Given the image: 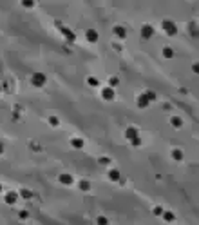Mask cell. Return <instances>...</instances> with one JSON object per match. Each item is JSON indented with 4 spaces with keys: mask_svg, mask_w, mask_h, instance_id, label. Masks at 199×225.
<instances>
[{
    "mask_svg": "<svg viewBox=\"0 0 199 225\" xmlns=\"http://www.w3.org/2000/svg\"><path fill=\"white\" fill-rule=\"evenodd\" d=\"M0 91H2V87H0Z\"/></svg>",
    "mask_w": 199,
    "mask_h": 225,
    "instance_id": "d6a6232c",
    "label": "cell"
},
{
    "mask_svg": "<svg viewBox=\"0 0 199 225\" xmlns=\"http://www.w3.org/2000/svg\"><path fill=\"white\" fill-rule=\"evenodd\" d=\"M49 124H51V125H58L60 122H58V118H55V116H51V118H49Z\"/></svg>",
    "mask_w": 199,
    "mask_h": 225,
    "instance_id": "484cf974",
    "label": "cell"
},
{
    "mask_svg": "<svg viewBox=\"0 0 199 225\" xmlns=\"http://www.w3.org/2000/svg\"><path fill=\"white\" fill-rule=\"evenodd\" d=\"M192 71H194L195 75H199V64H194V66H192Z\"/></svg>",
    "mask_w": 199,
    "mask_h": 225,
    "instance_id": "f546056e",
    "label": "cell"
},
{
    "mask_svg": "<svg viewBox=\"0 0 199 225\" xmlns=\"http://www.w3.org/2000/svg\"><path fill=\"white\" fill-rule=\"evenodd\" d=\"M161 27H163V29H165V33H167V35H170V36H174V35L177 33L176 24H174V22H170V20H163Z\"/></svg>",
    "mask_w": 199,
    "mask_h": 225,
    "instance_id": "6da1fadb",
    "label": "cell"
},
{
    "mask_svg": "<svg viewBox=\"0 0 199 225\" xmlns=\"http://www.w3.org/2000/svg\"><path fill=\"white\" fill-rule=\"evenodd\" d=\"M102 98L103 100H114V89L112 87H105L102 91Z\"/></svg>",
    "mask_w": 199,
    "mask_h": 225,
    "instance_id": "5b68a950",
    "label": "cell"
},
{
    "mask_svg": "<svg viewBox=\"0 0 199 225\" xmlns=\"http://www.w3.org/2000/svg\"><path fill=\"white\" fill-rule=\"evenodd\" d=\"M152 35H154V27H152V26H148V24H145V26L141 27V36H143L145 40H148V38H152Z\"/></svg>",
    "mask_w": 199,
    "mask_h": 225,
    "instance_id": "3957f363",
    "label": "cell"
},
{
    "mask_svg": "<svg viewBox=\"0 0 199 225\" xmlns=\"http://www.w3.org/2000/svg\"><path fill=\"white\" fill-rule=\"evenodd\" d=\"M145 94H147V98L150 100V102H154V100H156V94H154L152 91H148V93H145Z\"/></svg>",
    "mask_w": 199,
    "mask_h": 225,
    "instance_id": "603a6c76",
    "label": "cell"
},
{
    "mask_svg": "<svg viewBox=\"0 0 199 225\" xmlns=\"http://www.w3.org/2000/svg\"><path fill=\"white\" fill-rule=\"evenodd\" d=\"M62 33L65 35V38H67V42H74V40H76V36H74V33H73V31H69L67 27H62Z\"/></svg>",
    "mask_w": 199,
    "mask_h": 225,
    "instance_id": "9c48e42d",
    "label": "cell"
},
{
    "mask_svg": "<svg viewBox=\"0 0 199 225\" xmlns=\"http://www.w3.org/2000/svg\"><path fill=\"white\" fill-rule=\"evenodd\" d=\"M114 85H118V78H114V76H112V78H111V87L114 89Z\"/></svg>",
    "mask_w": 199,
    "mask_h": 225,
    "instance_id": "f1b7e54d",
    "label": "cell"
},
{
    "mask_svg": "<svg viewBox=\"0 0 199 225\" xmlns=\"http://www.w3.org/2000/svg\"><path fill=\"white\" fill-rule=\"evenodd\" d=\"M22 6H24V8H33V6H34V2H31V0H24Z\"/></svg>",
    "mask_w": 199,
    "mask_h": 225,
    "instance_id": "cb8c5ba5",
    "label": "cell"
},
{
    "mask_svg": "<svg viewBox=\"0 0 199 225\" xmlns=\"http://www.w3.org/2000/svg\"><path fill=\"white\" fill-rule=\"evenodd\" d=\"M87 84H89V85H92V87H96V85H98V80H96V78H92V76H91V78H89V80H87Z\"/></svg>",
    "mask_w": 199,
    "mask_h": 225,
    "instance_id": "44dd1931",
    "label": "cell"
},
{
    "mask_svg": "<svg viewBox=\"0 0 199 225\" xmlns=\"http://www.w3.org/2000/svg\"><path fill=\"white\" fill-rule=\"evenodd\" d=\"M163 56H165V58H172V56H174V49L172 47H165L163 49Z\"/></svg>",
    "mask_w": 199,
    "mask_h": 225,
    "instance_id": "9a60e30c",
    "label": "cell"
},
{
    "mask_svg": "<svg viewBox=\"0 0 199 225\" xmlns=\"http://www.w3.org/2000/svg\"><path fill=\"white\" fill-rule=\"evenodd\" d=\"M109 178H111L112 182H118V180H120V171H116V169L109 171Z\"/></svg>",
    "mask_w": 199,
    "mask_h": 225,
    "instance_id": "4fadbf2b",
    "label": "cell"
},
{
    "mask_svg": "<svg viewBox=\"0 0 199 225\" xmlns=\"http://www.w3.org/2000/svg\"><path fill=\"white\" fill-rule=\"evenodd\" d=\"M130 142H132V145H134V147L141 145V140H139V138H134V140H130Z\"/></svg>",
    "mask_w": 199,
    "mask_h": 225,
    "instance_id": "4316f807",
    "label": "cell"
},
{
    "mask_svg": "<svg viewBox=\"0 0 199 225\" xmlns=\"http://www.w3.org/2000/svg\"><path fill=\"white\" fill-rule=\"evenodd\" d=\"M109 162H111V160H109L107 156H102V158H100V163H103V165H105V163H109Z\"/></svg>",
    "mask_w": 199,
    "mask_h": 225,
    "instance_id": "83f0119b",
    "label": "cell"
},
{
    "mask_svg": "<svg viewBox=\"0 0 199 225\" xmlns=\"http://www.w3.org/2000/svg\"><path fill=\"white\" fill-rule=\"evenodd\" d=\"M20 196H22V198H25V200H29V198L33 196V193H31V191H27V189H22V191H20Z\"/></svg>",
    "mask_w": 199,
    "mask_h": 225,
    "instance_id": "e0dca14e",
    "label": "cell"
},
{
    "mask_svg": "<svg viewBox=\"0 0 199 225\" xmlns=\"http://www.w3.org/2000/svg\"><path fill=\"white\" fill-rule=\"evenodd\" d=\"M0 153H2V145H0Z\"/></svg>",
    "mask_w": 199,
    "mask_h": 225,
    "instance_id": "4dcf8cb0",
    "label": "cell"
},
{
    "mask_svg": "<svg viewBox=\"0 0 199 225\" xmlns=\"http://www.w3.org/2000/svg\"><path fill=\"white\" fill-rule=\"evenodd\" d=\"M60 183H64V185H71L73 183V176L71 174H60Z\"/></svg>",
    "mask_w": 199,
    "mask_h": 225,
    "instance_id": "30bf717a",
    "label": "cell"
},
{
    "mask_svg": "<svg viewBox=\"0 0 199 225\" xmlns=\"http://www.w3.org/2000/svg\"><path fill=\"white\" fill-rule=\"evenodd\" d=\"M163 212H165V211H163L161 207H154V214H156V216H163Z\"/></svg>",
    "mask_w": 199,
    "mask_h": 225,
    "instance_id": "7402d4cb",
    "label": "cell"
},
{
    "mask_svg": "<svg viewBox=\"0 0 199 225\" xmlns=\"http://www.w3.org/2000/svg\"><path fill=\"white\" fill-rule=\"evenodd\" d=\"M148 103H150V100L147 98V94H141V96L138 98V107H147Z\"/></svg>",
    "mask_w": 199,
    "mask_h": 225,
    "instance_id": "8fae6325",
    "label": "cell"
},
{
    "mask_svg": "<svg viewBox=\"0 0 199 225\" xmlns=\"http://www.w3.org/2000/svg\"><path fill=\"white\" fill-rule=\"evenodd\" d=\"M31 84H33L34 87H42V85L45 84V75H42V73H34V75L31 76Z\"/></svg>",
    "mask_w": 199,
    "mask_h": 225,
    "instance_id": "7a4b0ae2",
    "label": "cell"
},
{
    "mask_svg": "<svg viewBox=\"0 0 199 225\" xmlns=\"http://www.w3.org/2000/svg\"><path fill=\"white\" fill-rule=\"evenodd\" d=\"M85 38L91 42V44H94V42H98V38H100V35L94 31V29H89L87 33H85Z\"/></svg>",
    "mask_w": 199,
    "mask_h": 225,
    "instance_id": "277c9868",
    "label": "cell"
},
{
    "mask_svg": "<svg viewBox=\"0 0 199 225\" xmlns=\"http://www.w3.org/2000/svg\"><path fill=\"white\" fill-rule=\"evenodd\" d=\"M174 218H176L174 212H163V220L165 221H174Z\"/></svg>",
    "mask_w": 199,
    "mask_h": 225,
    "instance_id": "ac0fdd59",
    "label": "cell"
},
{
    "mask_svg": "<svg viewBox=\"0 0 199 225\" xmlns=\"http://www.w3.org/2000/svg\"><path fill=\"white\" fill-rule=\"evenodd\" d=\"M172 158L179 162V160H183V153H181L179 149H174V151H172Z\"/></svg>",
    "mask_w": 199,
    "mask_h": 225,
    "instance_id": "2e32d148",
    "label": "cell"
},
{
    "mask_svg": "<svg viewBox=\"0 0 199 225\" xmlns=\"http://www.w3.org/2000/svg\"><path fill=\"white\" fill-rule=\"evenodd\" d=\"M0 191H2V185H0Z\"/></svg>",
    "mask_w": 199,
    "mask_h": 225,
    "instance_id": "1f68e13d",
    "label": "cell"
},
{
    "mask_svg": "<svg viewBox=\"0 0 199 225\" xmlns=\"http://www.w3.org/2000/svg\"><path fill=\"white\" fill-rule=\"evenodd\" d=\"M125 138H127V140H134V138H138V129H136V127H129V129L125 131Z\"/></svg>",
    "mask_w": 199,
    "mask_h": 225,
    "instance_id": "ba28073f",
    "label": "cell"
},
{
    "mask_svg": "<svg viewBox=\"0 0 199 225\" xmlns=\"http://www.w3.org/2000/svg\"><path fill=\"white\" fill-rule=\"evenodd\" d=\"M18 216H20L22 220H27V218H29V212H27V211H20V214H18Z\"/></svg>",
    "mask_w": 199,
    "mask_h": 225,
    "instance_id": "d4e9b609",
    "label": "cell"
},
{
    "mask_svg": "<svg viewBox=\"0 0 199 225\" xmlns=\"http://www.w3.org/2000/svg\"><path fill=\"white\" fill-rule=\"evenodd\" d=\"M16 200H18V194H16V193H13V191H11V193H7V194H6V203H7V205H15V203H16Z\"/></svg>",
    "mask_w": 199,
    "mask_h": 225,
    "instance_id": "8992f818",
    "label": "cell"
},
{
    "mask_svg": "<svg viewBox=\"0 0 199 225\" xmlns=\"http://www.w3.org/2000/svg\"><path fill=\"white\" fill-rule=\"evenodd\" d=\"M112 33H114L118 38H125V36H127V31H125V27H121V26H114Z\"/></svg>",
    "mask_w": 199,
    "mask_h": 225,
    "instance_id": "52a82bcc",
    "label": "cell"
},
{
    "mask_svg": "<svg viewBox=\"0 0 199 225\" xmlns=\"http://www.w3.org/2000/svg\"><path fill=\"white\" fill-rule=\"evenodd\" d=\"M96 223H98V225H109V220H107L105 216H100V218L96 220Z\"/></svg>",
    "mask_w": 199,
    "mask_h": 225,
    "instance_id": "ffe728a7",
    "label": "cell"
},
{
    "mask_svg": "<svg viewBox=\"0 0 199 225\" xmlns=\"http://www.w3.org/2000/svg\"><path fill=\"white\" fill-rule=\"evenodd\" d=\"M71 145H73L74 149H82V147H83V140H82V138H73V140H71Z\"/></svg>",
    "mask_w": 199,
    "mask_h": 225,
    "instance_id": "7c38bea8",
    "label": "cell"
},
{
    "mask_svg": "<svg viewBox=\"0 0 199 225\" xmlns=\"http://www.w3.org/2000/svg\"><path fill=\"white\" fill-rule=\"evenodd\" d=\"M80 189H82V191H89V189H91V183L85 182V180H82V182H80Z\"/></svg>",
    "mask_w": 199,
    "mask_h": 225,
    "instance_id": "d6986e66",
    "label": "cell"
},
{
    "mask_svg": "<svg viewBox=\"0 0 199 225\" xmlns=\"http://www.w3.org/2000/svg\"><path fill=\"white\" fill-rule=\"evenodd\" d=\"M170 124H172L174 127H181V125H183V120H181L179 116H172V118H170Z\"/></svg>",
    "mask_w": 199,
    "mask_h": 225,
    "instance_id": "5bb4252c",
    "label": "cell"
}]
</instances>
